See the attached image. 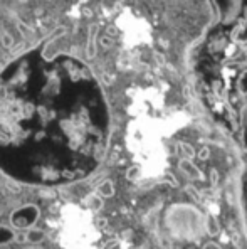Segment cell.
<instances>
[{"label":"cell","mask_w":247,"mask_h":249,"mask_svg":"<svg viewBox=\"0 0 247 249\" xmlns=\"http://www.w3.org/2000/svg\"><path fill=\"white\" fill-rule=\"evenodd\" d=\"M110 113L91 69L76 57L24 53L0 72V170L27 185L88 178L104 160Z\"/></svg>","instance_id":"1"},{"label":"cell","mask_w":247,"mask_h":249,"mask_svg":"<svg viewBox=\"0 0 247 249\" xmlns=\"http://www.w3.org/2000/svg\"><path fill=\"white\" fill-rule=\"evenodd\" d=\"M41 217V211L34 204H25V206L16 209L10 214V224L16 229H31Z\"/></svg>","instance_id":"2"},{"label":"cell","mask_w":247,"mask_h":249,"mask_svg":"<svg viewBox=\"0 0 247 249\" xmlns=\"http://www.w3.org/2000/svg\"><path fill=\"white\" fill-rule=\"evenodd\" d=\"M98 196L99 197H113L115 196V185L111 180H104L98 185Z\"/></svg>","instance_id":"3"},{"label":"cell","mask_w":247,"mask_h":249,"mask_svg":"<svg viewBox=\"0 0 247 249\" xmlns=\"http://www.w3.org/2000/svg\"><path fill=\"white\" fill-rule=\"evenodd\" d=\"M42 239H44V231H41V229L31 228L27 231V234H25V241H29V243H32V244L42 243Z\"/></svg>","instance_id":"4"},{"label":"cell","mask_w":247,"mask_h":249,"mask_svg":"<svg viewBox=\"0 0 247 249\" xmlns=\"http://www.w3.org/2000/svg\"><path fill=\"white\" fill-rule=\"evenodd\" d=\"M16 239V234L10 228H5V226H0V246L3 244H9Z\"/></svg>","instance_id":"5"},{"label":"cell","mask_w":247,"mask_h":249,"mask_svg":"<svg viewBox=\"0 0 247 249\" xmlns=\"http://www.w3.org/2000/svg\"><path fill=\"white\" fill-rule=\"evenodd\" d=\"M180 168H181V170H183L185 174H187L190 178H197L198 175H200V174H198L197 168L192 165V163L188 162V160H181V162H180Z\"/></svg>","instance_id":"6"},{"label":"cell","mask_w":247,"mask_h":249,"mask_svg":"<svg viewBox=\"0 0 247 249\" xmlns=\"http://www.w3.org/2000/svg\"><path fill=\"white\" fill-rule=\"evenodd\" d=\"M207 231L210 232V236H215V234L219 232V224H217L214 215H210V217L207 219Z\"/></svg>","instance_id":"7"},{"label":"cell","mask_w":247,"mask_h":249,"mask_svg":"<svg viewBox=\"0 0 247 249\" xmlns=\"http://www.w3.org/2000/svg\"><path fill=\"white\" fill-rule=\"evenodd\" d=\"M14 37H12V34H9V32H3L2 34V46L5 47V49H10V47L14 46Z\"/></svg>","instance_id":"8"},{"label":"cell","mask_w":247,"mask_h":249,"mask_svg":"<svg viewBox=\"0 0 247 249\" xmlns=\"http://www.w3.org/2000/svg\"><path fill=\"white\" fill-rule=\"evenodd\" d=\"M91 207H93L94 211H99V209L103 207V197H99V196L91 197Z\"/></svg>","instance_id":"9"},{"label":"cell","mask_w":247,"mask_h":249,"mask_svg":"<svg viewBox=\"0 0 247 249\" xmlns=\"http://www.w3.org/2000/svg\"><path fill=\"white\" fill-rule=\"evenodd\" d=\"M203 249H219V248H217L215 244H212V243H210V244H207V246L203 248Z\"/></svg>","instance_id":"10"},{"label":"cell","mask_w":247,"mask_h":249,"mask_svg":"<svg viewBox=\"0 0 247 249\" xmlns=\"http://www.w3.org/2000/svg\"><path fill=\"white\" fill-rule=\"evenodd\" d=\"M19 25H20V32H22V36L27 34V29L24 27V24H19Z\"/></svg>","instance_id":"11"},{"label":"cell","mask_w":247,"mask_h":249,"mask_svg":"<svg viewBox=\"0 0 247 249\" xmlns=\"http://www.w3.org/2000/svg\"><path fill=\"white\" fill-rule=\"evenodd\" d=\"M46 2H50V0H46Z\"/></svg>","instance_id":"12"}]
</instances>
